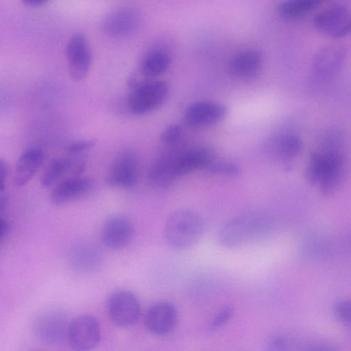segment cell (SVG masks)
<instances>
[{
	"label": "cell",
	"instance_id": "obj_1",
	"mask_svg": "<svg viewBox=\"0 0 351 351\" xmlns=\"http://www.w3.org/2000/svg\"><path fill=\"white\" fill-rule=\"evenodd\" d=\"M346 173L343 154L336 144L328 143L313 152L307 163L304 176L324 195L333 194L342 183Z\"/></svg>",
	"mask_w": 351,
	"mask_h": 351
},
{
	"label": "cell",
	"instance_id": "obj_2",
	"mask_svg": "<svg viewBox=\"0 0 351 351\" xmlns=\"http://www.w3.org/2000/svg\"><path fill=\"white\" fill-rule=\"evenodd\" d=\"M271 226V220L265 212L247 211L226 222L218 232L217 240L226 248H238L267 237Z\"/></svg>",
	"mask_w": 351,
	"mask_h": 351
},
{
	"label": "cell",
	"instance_id": "obj_3",
	"mask_svg": "<svg viewBox=\"0 0 351 351\" xmlns=\"http://www.w3.org/2000/svg\"><path fill=\"white\" fill-rule=\"evenodd\" d=\"M204 228V219L198 212L191 208H180L167 218L164 237L172 248L187 249L198 242Z\"/></svg>",
	"mask_w": 351,
	"mask_h": 351
},
{
	"label": "cell",
	"instance_id": "obj_4",
	"mask_svg": "<svg viewBox=\"0 0 351 351\" xmlns=\"http://www.w3.org/2000/svg\"><path fill=\"white\" fill-rule=\"evenodd\" d=\"M169 93L168 84L162 80L141 83L128 97V110L134 114L142 115L160 108Z\"/></svg>",
	"mask_w": 351,
	"mask_h": 351
},
{
	"label": "cell",
	"instance_id": "obj_5",
	"mask_svg": "<svg viewBox=\"0 0 351 351\" xmlns=\"http://www.w3.org/2000/svg\"><path fill=\"white\" fill-rule=\"evenodd\" d=\"M67 337L73 351H90L100 341L99 323L91 315H82L73 319L69 324Z\"/></svg>",
	"mask_w": 351,
	"mask_h": 351
},
{
	"label": "cell",
	"instance_id": "obj_6",
	"mask_svg": "<svg viewBox=\"0 0 351 351\" xmlns=\"http://www.w3.org/2000/svg\"><path fill=\"white\" fill-rule=\"evenodd\" d=\"M314 25L317 30L325 35L333 38L343 37L350 30V9L339 3L328 5L315 14Z\"/></svg>",
	"mask_w": 351,
	"mask_h": 351
},
{
	"label": "cell",
	"instance_id": "obj_7",
	"mask_svg": "<svg viewBox=\"0 0 351 351\" xmlns=\"http://www.w3.org/2000/svg\"><path fill=\"white\" fill-rule=\"evenodd\" d=\"M141 23L142 15L138 10L130 6H119L106 14L103 20V28L108 35L123 38L136 33Z\"/></svg>",
	"mask_w": 351,
	"mask_h": 351
},
{
	"label": "cell",
	"instance_id": "obj_8",
	"mask_svg": "<svg viewBox=\"0 0 351 351\" xmlns=\"http://www.w3.org/2000/svg\"><path fill=\"white\" fill-rule=\"evenodd\" d=\"M111 320L117 326L128 327L139 318L141 305L137 297L131 291L119 290L114 292L108 302Z\"/></svg>",
	"mask_w": 351,
	"mask_h": 351
},
{
	"label": "cell",
	"instance_id": "obj_9",
	"mask_svg": "<svg viewBox=\"0 0 351 351\" xmlns=\"http://www.w3.org/2000/svg\"><path fill=\"white\" fill-rule=\"evenodd\" d=\"M69 72L75 81H82L88 75L92 63V53L86 36L82 33L73 34L66 47Z\"/></svg>",
	"mask_w": 351,
	"mask_h": 351
},
{
	"label": "cell",
	"instance_id": "obj_10",
	"mask_svg": "<svg viewBox=\"0 0 351 351\" xmlns=\"http://www.w3.org/2000/svg\"><path fill=\"white\" fill-rule=\"evenodd\" d=\"M106 181L113 187H134L138 181V161L135 155L130 151L120 153L108 169Z\"/></svg>",
	"mask_w": 351,
	"mask_h": 351
},
{
	"label": "cell",
	"instance_id": "obj_11",
	"mask_svg": "<svg viewBox=\"0 0 351 351\" xmlns=\"http://www.w3.org/2000/svg\"><path fill=\"white\" fill-rule=\"evenodd\" d=\"M302 148L301 138L291 133H282L271 136L262 147L263 154L269 159L286 162L295 159Z\"/></svg>",
	"mask_w": 351,
	"mask_h": 351
},
{
	"label": "cell",
	"instance_id": "obj_12",
	"mask_svg": "<svg viewBox=\"0 0 351 351\" xmlns=\"http://www.w3.org/2000/svg\"><path fill=\"white\" fill-rule=\"evenodd\" d=\"M134 226L124 215H117L107 219L101 230L104 245L111 250H119L127 246L132 239Z\"/></svg>",
	"mask_w": 351,
	"mask_h": 351
},
{
	"label": "cell",
	"instance_id": "obj_13",
	"mask_svg": "<svg viewBox=\"0 0 351 351\" xmlns=\"http://www.w3.org/2000/svg\"><path fill=\"white\" fill-rule=\"evenodd\" d=\"M227 114L226 107L218 102L199 101L189 105L184 111L185 123L193 127L207 126L222 121Z\"/></svg>",
	"mask_w": 351,
	"mask_h": 351
},
{
	"label": "cell",
	"instance_id": "obj_14",
	"mask_svg": "<svg viewBox=\"0 0 351 351\" xmlns=\"http://www.w3.org/2000/svg\"><path fill=\"white\" fill-rule=\"evenodd\" d=\"M86 167L83 156L66 155L53 160L43 171L40 182L44 187H50L60 180L65 175L80 176Z\"/></svg>",
	"mask_w": 351,
	"mask_h": 351
},
{
	"label": "cell",
	"instance_id": "obj_15",
	"mask_svg": "<svg viewBox=\"0 0 351 351\" xmlns=\"http://www.w3.org/2000/svg\"><path fill=\"white\" fill-rule=\"evenodd\" d=\"M94 185V180L89 177L71 176L53 188L51 193V201L56 205L66 204L88 194Z\"/></svg>",
	"mask_w": 351,
	"mask_h": 351
},
{
	"label": "cell",
	"instance_id": "obj_16",
	"mask_svg": "<svg viewBox=\"0 0 351 351\" xmlns=\"http://www.w3.org/2000/svg\"><path fill=\"white\" fill-rule=\"evenodd\" d=\"M177 318V311L172 304L158 302L147 311L145 324L149 332L161 336L169 333L175 328Z\"/></svg>",
	"mask_w": 351,
	"mask_h": 351
},
{
	"label": "cell",
	"instance_id": "obj_17",
	"mask_svg": "<svg viewBox=\"0 0 351 351\" xmlns=\"http://www.w3.org/2000/svg\"><path fill=\"white\" fill-rule=\"evenodd\" d=\"M69 325L64 314L51 312L41 316L35 324V331L38 338L47 344L60 341L67 333Z\"/></svg>",
	"mask_w": 351,
	"mask_h": 351
},
{
	"label": "cell",
	"instance_id": "obj_18",
	"mask_svg": "<svg viewBox=\"0 0 351 351\" xmlns=\"http://www.w3.org/2000/svg\"><path fill=\"white\" fill-rule=\"evenodd\" d=\"M263 64L262 53L256 49H247L237 53L230 60L231 73L239 79H252L261 72Z\"/></svg>",
	"mask_w": 351,
	"mask_h": 351
},
{
	"label": "cell",
	"instance_id": "obj_19",
	"mask_svg": "<svg viewBox=\"0 0 351 351\" xmlns=\"http://www.w3.org/2000/svg\"><path fill=\"white\" fill-rule=\"evenodd\" d=\"M178 155V153H164L154 162L148 172L149 179L154 185L167 188L178 178L176 167Z\"/></svg>",
	"mask_w": 351,
	"mask_h": 351
},
{
	"label": "cell",
	"instance_id": "obj_20",
	"mask_svg": "<svg viewBox=\"0 0 351 351\" xmlns=\"http://www.w3.org/2000/svg\"><path fill=\"white\" fill-rule=\"evenodd\" d=\"M214 157L213 152L204 147H192L178 153L176 162L178 178L197 170L204 171Z\"/></svg>",
	"mask_w": 351,
	"mask_h": 351
},
{
	"label": "cell",
	"instance_id": "obj_21",
	"mask_svg": "<svg viewBox=\"0 0 351 351\" xmlns=\"http://www.w3.org/2000/svg\"><path fill=\"white\" fill-rule=\"evenodd\" d=\"M43 152L36 147L27 149L19 156L14 170L13 181L16 186L26 184L43 163Z\"/></svg>",
	"mask_w": 351,
	"mask_h": 351
},
{
	"label": "cell",
	"instance_id": "obj_22",
	"mask_svg": "<svg viewBox=\"0 0 351 351\" xmlns=\"http://www.w3.org/2000/svg\"><path fill=\"white\" fill-rule=\"evenodd\" d=\"M72 262L75 269L83 274L97 271L102 263V256L99 249L90 243H82L73 253Z\"/></svg>",
	"mask_w": 351,
	"mask_h": 351
},
{
	"label": "cell",
	"instance_id": "obj_23",
	"mask_svg": "<svg viewBox=\"0 0 351 351\" xmlns=\"http://www.w3.org/2000/svg\"><path fill=\"white\" fill-rule=\"evenodd\" d=\"M344 50L341 46L330 45L321 49L314 60V70L321 75L334 73L344 59Z\"/></svg>",
	"mask_w": 351,
	"mask_h": 351
},
{
	"label": "cell",
	"instance_id": "obj_24",
	"mask_svg": "<svg viewBox=\"0 0 351 351\" xmlns=\"http://www.w3.org/2000/svg\"><path fill=\"white\" fill-rule=\"evenodd\" d=\"M171 64L169 54L163 50H154L143 59L141 71L143 75L156 77L165 73Z\"/></svg>",
	"mask_w": 351,
	"mask_h": 351
},
{
	"label": "cell",
	"instance_id": "obj_25",
	"mask_svg": "<svg viewBox=\"0 0 351 351\" xmlns=\"http://www.w3.org/2000/svg\"><path fill=\"white\" fill-rule=\"evenodd\" d=\"M319 1L313 0H293L280 3L277 8L278 14L287 20L301 19L314 10Z\"/></svg>",
	"mask_w": 351,
	"mask_h": 351
},
{
	"label": "cell",
	"instance_id": "obj_26",
	"mask_svg": "<svg viewBox=\"0 0 351 351\" xmlns=\"http://www.w3.org/2000/svg\"><path fill=\"white\" fill-rule=\"evenodd\" d=\"M204 171L211 174L232 176L237 175L240 172V169L232 161L219 160L214 157Z\"/></svg>",
	"mask_w": 351,
	"mask_h": 351
},
{
	"label": "cell",
	"instance_id": "obj_27",
	"mask_svg": "<svg viewBox=\"0 0 351 351\" xmlns=\"http://www.w3.org/2000/svg\"><path fill=\"white\" fill-rule=\"evenodd\" d=\"M182 137V129L177 124L167 126L161 132L160 140L167 146L176 147L178 146Z\"/></svg>",
	"mask_w": 351,
	"mask_h": 351
},
{
	"label": "cell",
	"instance_id": "obj_28",
	"mask_svg": "<svg viewBox=\"0 0 351 351\" xmlns=\"http://www.w3.org/2000/svg\"><path fill=\"white\" fill-rule=\"evenodd\" d=\"M293 340L289 337L279 335L270 339L265 348V351H294Z\"/></svg>",
	"mask_w": 351,
	"mask_h": 351
},
{
	"label": "cell",
	"instance_id": "obj_29",
	"mask_svg": "<svg viewBox=\"0 0 351 351\" xmlns=\"http://www.w3.org/2000/svg\"><path fill=\"white\" fill-rule=\"evenodd\" d=\"M95 145L94 139H84L74 141L69 143L64 148L66 155L83 156Z\"/></svg>",
	"mask_w": 351,
	"mask_h": 351
},
{
	"label": "cell",
	"instance_id": "obj_30",
	"mask_svg": "<svg viewBox=\"0 0 351 351\" xmlns=\"http://www.w3.org/2000/svg\"><path fill=\"white\" fill-rule=\"evenodd\" d=\"M335 318L341 324L349 325L351 317V304L349 300H343L335 303L333 307Z\"/></svg>",
	"mask_w": 351,
	"mask_h": 351
},
{
	"label": "cell",
	"instance_id": "obj_31",
	"mask_svg": "<svg viewBox=\"0 0 351 351\" xmlns=\"http://www.w3.org/2000/svg\"><path fill=\"white\" fill-rule=\"evenodd\" d=\"M300 351H339V349L330 341L318 339L307 343Z\"/></svg>",
	"mask_w": 351,
	"mask_h": 351
},
{
	"label": "cell",
	"instance_id": "obj_32",
	"mask_svg": "<svg viewBox=\"0 0 351 351\" xmlns=\"http://www.w3.org/2000/svg\"><path fill=\"white\" fill-rule=\"evenodd\" d=\"M233 313L232 306H227L221 310L213 319L210 324L212 329H217L226 324Z\"/></svg>",
	"mask_w": 351,
	"mask_h": 351
},
{
	"label": "cell",
	"instance_id": "obj_33",
	"mask_svg": "<svg viewBox=\"0 0 351 351\" xmlns=\"http://www.w3.org/2000/svg\"><path fill=\"white\" fill-rule=\"evenodd\" d=\"M7 173V164L4 160L0 158V193H3L5 189Z\"/></svg>",
	"mask_w": 351,
	"mask_h": 351
},
{
	"label": "cell",
	"instance_id": "obj_34",
	"mask_svg": "<svg viewBox=\"0 0 351 351\" xmlns=\"http://www.w3.org/2000/svg\"><path fill=\"white\" fill-rule=\"evenodd\" d=\"M8 230V223L3 217H0V243Z\"/></svg>",
	"mask_w": 351,
	"mask_h": 351
},
{
	"label": "cell",
	"instance_id": "obj_35",
	"mask_svg": "<svg viewBox=\"0 0 351 351\" xmlns=\"http://www.w3.org/2000/svg\"><path fill=\"white\" fill-rule=\"evenodd\" d=\"M8 205V197L3 193H0V217H3Z\"/></svg>",
	"mask_w": 351,
	"mask_h": 351
},
{
	"label": "cell",
	"instance_id": "obj_36",
	"mask_svg": "<svg viewBox=\"0 0 351 351\" xmlns=\"http://www.w3.org/2000/svg\"><path fill=\"white\" fill-rule=\"evenodd\" d=\"M22 2L30 7H38L46 4L48 0H23Z\"/></svg>",
	"mask_w": 351,
	"mask_h": 351
}]
</instances>
